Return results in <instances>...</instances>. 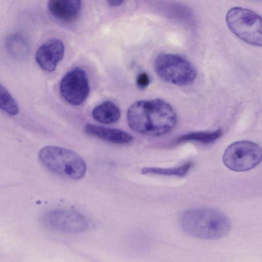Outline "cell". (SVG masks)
Segmentation results:
<instances>
[{"mask_svg":"<svg viewBox=\"0 0 262 262\" xmlns=\"http://www.w3.org/2000/svg\"><path fill=\"white\" fill-rule=\"evenodd\" d=\"M193 162L189 161L174 167L161 168L156 167H145L142 169L141 173L144 174H152L163 176H173L183 177L190 170L193 165Z\"/></svg>","mask_w":262,"mask_h":262,"instance_id":"cell-16","label":"cell"},{"mask_svg":"<svg viewBox=\"0 0 262 262\" xmlns=\"http://www.w3.org/2000/svg\"><path fill=\"white\" fill-rule=\"evenodd\" d=\"M89 80L85 71L75 67L61 79L59 91L63 98L73 105L82 104L90 93Z\"/></svg>","mask_w":262,"mask_h":262,"instance_id":"cell-8","label":"cell"},{"mask_svg":"<svg viewBox=\"0 0 262 262\" xmlns=\"http://www.w3.org/2000/svg\"><path fill=\"white\" fill-rule=\"evenodd\" d=\"M64 54L63 42L57 38H52L43 42L37 50L35 58L36 62L43 70L54 71Z\"/></svg>","mask_w":262,"mask_h":262,"instance_id":"cell-10","label":"cell"},{"mask_svg":"<svg viewBox=\"0 0 262 262\" xmlns=\"http://www.w3.org/2000/svg\"><path fill=\"white\" fill-rule=\"evenodd\" d=\"M39 161L49 171L58 176L77 180L83 177L86 165L77 153L64 147L49 145L41 148Z\"/></svg>","mask_w":262,"mask_h":262,"instance_id":"cell-3","label":"cell"},{"mask_svg":"<svg viewBox=\"0 0 262 262\" xmlns=\"http://www.w3.org/2000/svg\"><path fill=\"white\" fill-rule=\"evenodd\" d=\"M0 107L3 111L11 116L17 115L19 111L16 101L2 84L0 85Z\"/></svg>","mask_w":262,"mask_h":262,"instance_id":"cell-17","label":"cell"},{"mask_svg":"<svg viewBox=\"0 0 262 262\" xmlns=\"http://www.w3.org/2000/svg\"><path fill=\"white\" fill-rule=\"evenodd\" d=\"M6 47L9 54L16 58H23L29 52V44L26 39L18 34L9 35L6 39Z\"/></svg>","mask_w":262,"mask_h":262,"instance_id":"cell-14","label":"cell"},{"mask_svg":"<svg viewBox=\"0 0 262 262\" xmlns=\"http://www.w3.org/2000/svg\"><path fill=\"white\" fill-rule=\"evenodd\" d=\"M154 66L156 74L161 79L179 86L191 84L197 74L195 68L188 60L176 54L158 55Z\"/></svg>","mask_w":262,"mask_h":262,"instance_id":"cell-4","label":"cell"},{"mask_svg":"<svg viewBox=\"0 0 262 262\" xmlns=\"http://www.w3.org/2000/svg\"><path fill=\"white\" fill-rule=\"evenodd\" d=\"M107 5L111 7L120 6L125 0H106Z\"/></svg>","mask_w":262,"mask_h":262,"instance_id":"cell-19","label":"cell"},{"mask_svg":"<svg viewBox=\"0 0 262 262\" xmlns=\"http://www.w3.org/2000/svg\"><path fill=\"white\" fill-rule=\"evenodd\" d=\"M226 24L231 31L244 41L262 47V17L243 7H234L226 15Z\"/></svg>","mask_w":262,"mask_h":262,"instance_id":"cell-5","label":"cell"},{"mask_svg":"<svg viewBox=\"0 0 262 262\" xmlns=\"http://www.w3.org/2000/svg\"><path fill=\"white\" fill-rule=\"evenodd\" d=\"M137 86L141 89H145L150 83L149 76L146 72H142L138 75L136 80Z\"/></svg>","mask_w":262,"mask_h":262,"instance_id":"cell-18","label":"cell"},{"mask_svg":"<svg viewBox=\"0 0 262 262\" xmlns=\"http://www.w3.org/2000/svg\"><path fill=\"white\" fill-rule=\"evenodd\" d=\"M83 128L86 134L113 143L127 144L134 139L130 134L119 129L106 127L91 123H86Z\"/></svg>","mask_w":262,"mask_h":262,"instance_id":"cell-12","label":"cell"},{"mask_svg":"<svg viewBox=\"0 0 262 262\" xmlns=\"http://www.w3.org/2000/svg\"><path fill=\"white\" fill-rule=\"evenodd\" d=\"M129 126L139 134L158 136L169 132L177 117L172 106L161 99L139 100L133 103L127 113Z\"/></svg>","mask_w":262,"mask_h":262,"instance_id":"cell-1","label":"cell"},{"mask_svg":"<svg viewBox=\"0 0 262 262\" xmlns=\"http://www.w3.org/2000/svg\"><path fill=\"white\" fill-rule=\"evenodd\" d=\"M41 223L50 230L68 233L84 231L89 226L87 219L81 213L68 209H59L45 213Z\"/></svg>","mask_w":262,"mask_h":262,"instance_id":"cell-7","label":"cell"},{"mask_svg":"<svg viewBox=\"0 0 262 262\" xmlns=\"http://www.w3.org/2000/svg\"><path fill=\"white\" fill-rule=\"evenodd\" d=\"M92 117L97 121L103 124H112L120 119L119 108L110 101H104L94 108Z\"/></svg>","mask_w":262,"mask_h":262,"instance_id":"cell-13","label":"cell"},{"mask_svg":"<svg viewBox=\"0 0 262 262\" xmlns=\"http://www.w3.org/2000/svg\"><path fill=\"white\" fill-rule=\"evenodd\" d=\"M262 161V148L252 141L243 140L234 142L225 149L223 162L229 169L246 171L253 169Z\"/></svg>","mask_w":262,"mask_h":262,"instance_id":"cell-6","label":"cell"},{"mask_svg":"<svg viewBox=\"0 0 262 262\" xmlns=\"http://www.w3.org/2000/svg\"><path fill=\"white\" fill-rule=\"evenodd\" d=\"M50 13L56 19L71 22L78 16L81 8V0H48Z\"/></svg>","mask_w":262,"mask_h":262,"instance_id":"cell-11","label":"cell"},{"mask_svg":"<svg viewBox=\"0 0 262 262\" xmlns=\"http://www.w3.org/2000/svg\"><path fill=\"white\" fill-rule=\"evenodd\" d=\"M150 9L170 20L189 27L194 25V15L185 4L171 0H145Z\"/></svg>","mask_w":262,"mask_h":262,"instance_id":"cell-9","label":"cell"},{"mask_svg":"<svg viewBox=\"0 0 262 262\" xmlns=\"http://www.w3.org/2000/svg\"><path fill=\"white\" fill-rule=\"evenodd\" d=\"M183 230L193 237L214 240L227 235L231 228L229 218L222 211L209 208H195L184 211L180 217Z\"/></svg>","mask_w":262,"mask_h":262,"instance_id":"cell-2","label":"cell"},{"mask_svg":"<svg viewBox=\"0 0 262 262\" xmlns=\"http://www.w3.org/2000/svg\"><path fill=\"white\" fill-rule=\"evenodd\" d=\"M223 133V129H218L210 132H197L185 134L179 137L175 141V143L194 141L200 143L208 144L215 142L220 138Z\"/></svg>","mask_w":262,"mask_h":262,"instance_id":"cell-15","label":"cell"}]
</instances>
